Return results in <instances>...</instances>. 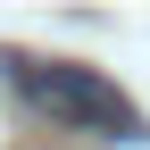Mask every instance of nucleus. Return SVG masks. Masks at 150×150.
<instances>
[{"mask_svg":"<svg viewBox=\"0 0 150 150\" xmlns=\"http://www.w3.org/2000/svg\"><path fill=\"white\" fill-rule=\"evenodd\" d=\"M17 92L42 108L59 134H92V142H142V108L108 83L100 67H75V59H17Z\"/></svg>","mask_w":150,"mask_h":150,"instance_id":"nucleus-1","label":"nucleus"}]
</instances>
